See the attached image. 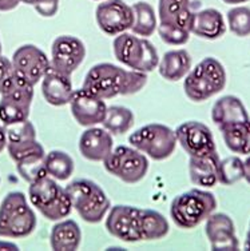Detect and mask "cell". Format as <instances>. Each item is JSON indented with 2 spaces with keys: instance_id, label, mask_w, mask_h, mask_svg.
<instances>
[{
  "instance_id": "d6a6232c",
  "label": "cell",
  "mask_w": 250,
  "mask_h": 251,
  "mask_svg": "<svg viewBox=\"0 0 250 251\" xmlns=\"http://www.w3.org/2000/svg\"><path fill=\"white\" fill-rule=\"evenodd\" d=\"M226 20L231 34L238 38L250 36V8L246 5H236L227 11Z\"/></svg>"
},
{
  "instance_id": "e575fe53",
  "label": "cell",
  "mask_w": 250,
  "mask_h": 251,
  "mask_svg": "<svg viewBox=\"0 0 250 251\" xmlns=\"http://www.w3.org/2000/svg\"><path fill=\"white\" fill-rule=\"evenodd\" d=\"M4 130L7 143H19L26 140L36 139V130L28 119L14 125L4 126Z\"/></svg>"
},
{
  "instance_id": "e0dca14e",
  "label": "cell",
  "mask_w": 250,
  "mask_h": 251,
  "mask_svg": "<svg viewBox=\"0 0 250 251\" xmlns=\"http://www.w3.org/2000/svg\"><path fill=\"white\" fill-rule=\"evenodd\" d=\"M205 232L212 250L233 251L240 249L234 222L227 214L213 213L206 218Z\"/></svg>"
},
{
  "instance_id": "9a60e30c",
  "label": "cell",
  "mask_w": 250,
  "mask_h": 251,
  "mask_svg": "<svg viewBox=\"0 0 250 251\" xmlns=\"http://www.w3.org/2000/svg\"><path fill=\"white\" fill-rule=\"evenodd\" d=\"M86 58V46L72 35H62L51 46V66L62 73L72 75Z\"/></svg>"
},
{
  "instance_id": "7dc6e473",
  "label": "cell",
  "mask_w": 250,
  "mask_h": 251,
  "mask_svg": "<svg viewBox=\"0 0 250 251\" xmlns=\"http://www.w3.org/2000/svg\"><path fill=\"white\" fill-rule=\"evenodd\" d=\"M95 1H101V0H95Z\"/></svg>"
},
{
  "instance_id": "5bb4252c",
  "label": "cell",
  "mask_w": 250,
  "mask_h": 251,
  "mask_svg": "<svg viewBox=\"0 0 250 251\" xmlns=\"http://www.w3.org/2000/svg\"><path fill=\"white\" fill-rule=\"evenodd\" d=\"M11 62L14 64L15 73L32 86L42 80L50 67V59L43 50L35 44H23L12 55Z\"/></svg>"
},
{
  "instance_id": "836d02e7",
  "label": "cell",
  "mask_w": 250,
  "mask_h": 251,
  "mask_svg": "<svg viewBox=\"0 0 250 251\" xmlns=\"http://www.w3.org/2000/svg\"><path fill=\"white\" fill-rule=\"evenodd\" d=\"M157 31H158L161 40L168 46H183L188 43L192 35L189 29L178 27V25H164V23H159Z\"/></svg>"
},
{
  "instance_id": "d590c367",
  "label": "cell",
  "mask_w": 250,
  "mask_h": 251,
  "mask_svg": "<svg viewBox=\"0 0 250 251\" xmlns=\"http://www.w3.org/2000/svg\"><path fill=\"white\" fill-rule=\"evenodd\" d=\"M7 150H8L11 159L14 160L15 163L28 155L46 152L43 146L36 139L26 140V142H19V143H7Z\"/></svg>"
},
{
  "instance_id": "2e32d148",
  "label": "cell",
  "mask_w": 250,
  "mask_h": 251,
  "mask_svg": "<svg viewBox=\"0 0 250 251\" xmlns=\"http://www.w3.org/2000/svg\"><path fill=\"white\" fill-rule=\"evenodd\" d=\"M70 108L74 119L83 127H92L103 122L106 116L107 104L105 99L96 97L95 94L79 88L72 94Z\"/></svg>"
},
{
  "instance_id": "7a4b0ae2",
  "label": "cell",
  "mask_w": 250,
  "mask_h": 251,
  "mask_svg": "<svg viewBox=\"0 0 250 251\" xmlns=\"http://www.w3.org/2000/svg\"><path fill=\"white\" fill-rule=\"evenodd\" d=\"M183 91L192 101L199 103L210 99L226 86V71L218 59L207 56L193 67L183 77Z\"/></svg>"
},
{
  "instance_id": "f546056e",
  "label": "cell",
  "mask_w": 250,
  "mask_h": 251,
  "mask_svg": "<svg viewBox=\"0 0 250 251\" xmlns=\"http://www.w3.org/2000/svg\"><path fill=\"white\" fill-rule=\"evenodd\" d=\"M44 166L47 175L56 180H67L74 174V159L71 156L60 150H53L44 156Z\"/></svg>"
},
{
  "instance_id": "3957f363",
  "label": "cell",
  "mask_w": 250,
  "mask_h": 251,
  "mask_svg": "<svg viewBox=\"0 0 250 251\" xmlns=\"http://www.w3.org/2000/svg\"><path fill=\"white\" fill-rule=\"evenodd\" d=\"M216 195L203 188H192L179 194L170 204V217L175 226L190 230L201 225L216 211Z\"/></svg>"
},
{
  "instance_id": "ffe728a7",
  "label": "cell",
  "mask_w": 250,
  "mask_h": 251,
  "mask_svg": "<svg viewBox=\"0 0 250 251\" xmlns=\"http://www.w3.org/2000/svg\"><path fill=\"white\" fill-rule=\"evenodd\" d=\"M220 156L216 152L203 156H189V175L193 183L202 188H212L218 183Z\"/></svg>"
},
{
  "instance_id": "cb8c5ba5",
  "label": "cell",
  "mask_w": 250,
  "mask_h": 251,
  "mask_svg": "<svg viewBox=\"0 0 250 251\" xmlns=\"http://www.w3.org/2000/svg\"><path fill=\"white\" fill-rule=\"evenodd\" d=\"M248 119H250V116L245 104L242 103L240 98L234 95H225L213 104L212 121L218 127L248 121Z\"/></svg>"
},
{
  "instance_id": "b9f144b4",
  "label": "cell",
  "mask_w": 250,
  "mask_h": 251,
  "mask_svg": "<svg viewBox=\"0 0 250 251\" xmlns=\"http://www.w3.org/2000/svg\"><path fill=\"white\" fill-rule=\"evenodd\" d=\"M0 249H12V250H19V247L14 245V243H5V242H0Z\"/></svg>"
},
{
  "instance_id": "ee69618b",
  "label": "cell",
  "mask_w": 250,
  "mask_h": 251,
  "mask_svg": "<svg viewBox=\"0 0 250 251\" xmlns=\"http://www.w3.org/2000/svg\"><path fill=\"white\" fill-rule=\"evenodd\" d=\"M245 249L246 250H250V222H249V228H248V232H246Z\"/></svg>"
},
{
  "instance_id": "7bdbcfd3",
  "label": "cell",
  "mask_w": 250,
  "mask_h": 251,
  "mask_svg": "<svg viewBox=\"0 0 250 251\" xmlns=\"http://www.w3.org/2000/svg\"><path fill=\"white\" fill-rule=\"evenodd\" d=\"M225 4H244V3H248L250 0H222Z\"/></svg>"
},
{
  "instance_id": "ab89813d",
  "label": "cell",
  "mask_w": 250,
  "mask_h": 251,
  "mask_svg": "<svg viewBox=\"0 0 250 251\" xmlns=\"http://www.w3.org/2000/svg\"><path fill=\"white\" fill-rule=\"evenodd\" d=\"M244 179L250 184V154L244 160Z\"/></svg>"
},
{
  "instance_id": "8d00e7d4",
  "label": "cell",
  "mask_w": 250,
  "mask_h": 251,
  "mask_svg": "<svg viewBox=\"0 0 250 251\" xmlns=\"http://www.w3.org/2000/svg\"><path fill=\"white\" fill-rule=\"evenodd\" d=\"M15 77H16V73H15L12 62L0 53V95L10 87Z\"/></svg>"
},
{
  "instance_id": "60d3db41",
  "label": "cell",
  "mask_w": 250,
  "mask_h": 251,
  "mask_svg": "<svg viewBox=\"0 0 250 251\" xmlns=\"http://www.w3.org/2000/svg\"><path fill=\"white\" fill-rule=\"evenodd\" d=\"M7 147V136H5L4 126L0 125V152Z\"/></svg>"
},
{
  "instance_id": "7c38bea8",
  "label": "cell",
  "mask_w": 250,
  "mask_h": 251,
  "mask_svg": "<svg viewBox=\"0 0 250 251\" xmlns=\"http://www.w3.org/2000/svg\"><path fill=\"white\" fill-rule=\"evenodd\" d=\"M95 19L102 32L116 36L131 29L134 12L125 0H101L95 10Z\"/></svg>"
},
{
  "instance_id": "52a82bcc",
  "label": "cell",
  "mask_w": 250,
  "mask_h": 251,
  "mask_svg": "<svg viewBox=\"0 0 250 251\" xmlns=\"http://www.w3.org/2000/svg\"><path fill=\"white\" fill-rule=\"evenodd\" d=\"M28 198L31 204L48 221H60L71 214L72 204L66 188L60 187L56 179L50 175L29 183Z\"/></svg>"
},
{
  "instance_id": "7402d4cb",
  "label": "cell",
  "mask_w": 250,
  "mask_h": 251,
  "mask_svg": "<svg viewBox=\"0 0 250 251\" xmlns=\"http://www.w3.org/2000/svg\"><path fill=\"white\" fill-rule=\"evenodd\" d=\"M194 11L192 10V0H159L158 19L164 25H178L192 32Z\"/></svg>"
},
{
  "instance_id": "f1b7e54d",
  "label": "cell",
  "mask_w": 250,
  "mask_h": 251,
  "mask_svg": "<svg viewBox=\"0 0 250 251\" xmlns=\"http://www.w3.org/2000/svg\"><path fill=\"white\" fill-rule=\"evenodd\" d=\"M102 125L111 135H123L134 125V114L127 107L110 106L107 107L106 116Z\"/></svg>"
},
{
  "instance_id": "bcb514c9",
  "label": "cell",
  "mask_w": 250,
  "mask_h": 251,
  "mask_svg": "<svg viewBox=\"0 0 250 251\" xmlns=\"http://www.w3.org/2000/svg\"><path fill=\"white\" fill-rule=\"evenodd\" d=\"M0 53H1V42H0Z\"/></svg>"
},
{
  "instance_id": "d6986e66",
  "label": "cell",
  "mask_w": 250,
  "mask_h": 251,
  "mask_svg": "<svg viewBox=\"0 0 250 251\" xmlns=\"http://www.w3.org/2000/svg\"><path fill=\"white\" fill-rule=\"evenodd\" d=\"M42 94L51 106L62 107L68 104L74 94L71 75L62 73L50 64L42 79Z\"/></svg>"
},
{
  "instance_id": "277c9868",
  "label": "cell",
  "mask_w": 250,
  "mask_h": 251,
  "mask_svg": "<svg viewBox=\"0 0 250 251\" xmlns=\"http://www.w3.org/2000/svg\"><path fill=\"white\" fill-rule=\"evenodd\" d=\"M72 208L87 223H99L106 218L111 203L103 188L90 179H75L66 186Z\"/></svg>"
},
{
  "instance_id": "4316f807",
  "label": "cell",
  "mask_w": 250,
  "mask_h": 251,
  "mask_svg": "<svg viewBox=\"0 0 250 251\" xmlns=\"http://www.w3.org/2000/svg\"><path fill=\"white\" fill-rule=\"evenodd\" d=\"M140 230L143 241H158L170 231V226L164 214L150 208H140Z\"/></svg>"
},
{
  "instance_id": "6da1fadb",
  "label": "cell",
  "mask_w": 250,
  "mask_h": 251,
  "mask_svg": "<svg viewBox=\"0 0 250 251\" xmlns=\"http://www.w3.org/2000/svg\"><path fill=\"white\" fill-rule=\"evenodd\" d=\"M146 83L147 74L126 70L112 63H98L86 74L82 88L106 100L137 94Z\"/></svg>"
},
{
  "instance_id": "603a6c76",
  "label": "cell",
  "mask_w": 250,
  "mask_h": 251,
  "mask_svg": "<svg viewBox=\"0 0 250 251\" xmlns=\"http://www.w3.org/2000/svg\"><path fill=\"white\" fill-rule=\"evenodd\" d=\"M81 242L82 230L74 219H60L50 232V246L55 251H75Z\"/></svg>"
},
{
  "instance_id": "d4e9b609",
  "label": "cell",
  "mask_w": 250,
  "mask_h": 251,
  "mask_svg": "<svg viewBox=\"0 0 250 251\" xmlns=\"http://www.w3.org/2000/svg\"><path fill=\"white\" fill-rule=\"evenodd\" d=\"M192 70V56L186 50H171L159 59L158 71L168 82H178Z\"/></svg>"
},
{
  "instance_id": "8992f818",
  "label": "cell",
  "mask_w": 250,
  "mask_h": 251,
  "mask_svg": "<svg viewBox=\"0 0 250 251\" xmlns=\"http://www.w3.org/2000/svg\"><path fill=\"white\" fill-rule=\"evenodd\" d=\"M112 51L118 62L134 71L149 74L158 67V51L147 38L129 32L116 35Z\"/></svg>"
},
{
  "instance_id": "4dcf8cb0",
  "label": "cell",
  "mask_w": 250,
  "mask_h": 251,
  "mask_svg": "<svg viewBox=\"0 0 250 251\" xmlns=\"http://www.w3.org/2000/svg\"><path fill=\"white\" fill-rule=\"evenodd\" d=\"M44 156H46V152L32 154L16 162V170L26 182L34 183L47 175L46 166H44Z\"/></svg>"
},
{
  "instance_id": "9c48e42d",
  "label": "cell",
  "mask_w": 250,
  "mask_h": 251,
  "mask_svg": "<svg viewBox=\"0 0 250 251\" xmlns=\"http://www.w3.org/2000/svg\"><path fill=\"white\" fill-rule=\"evenodd\" d=\"M103 166L107 173L129 184L140 182L149 171L146 155L133 146H118L112 149L110 155L103 160Z\"/></svg>"
},
{
  "instance_id": "30bf717a",
  "label": "cell",
  "mask_w": 250,
  "mask_h": 251,
  "mask_svg": "<svg viewBox=\"0 0 250 251\" xmlns=\"http://www.w3.org/2000/svg\"><path fill=\"white\" fill-rule=\"evenodd\" d=\"M32 100L34 86L16 75L0 99V121L3 122V126L27 121Z\"/></svg>"
},
{
  "instance_id": "ac0fdd59",
  "label": "cell",
  "mask_w": 250,
  "mask_h": 251,
  "mask_svg": "<svg viewBox=\"0 0 250 251\" xmlns=\"http://www.w3.org/2000/svg\"><path fill=\"white\" fill-rule=\"evenodd\" d=\"M114 149L112 135L101 127H87L79 138V151L83 158L91 162H103Z\"/></svg>"
},
{
  "instance_id": "ba28073f",
  "label": "cell",
  "mask_w": 250,
  "mask_h": 251,
  "mask_svg": "<svg viewBox=\"0 0 250 251\" xmlns=\"http://www.w3.org/2000/svg\"><path fill=\"white\" fill-rule=\"evenodd\" d=\"M129 143L142 154L154 160L170 158L177 147L175 131L162 123L142 126L129 136Z\"/></svg>"
},
{
  "instance_id": "f35d334b",
  "label": "cell",
  "mask_w": 250,
  "mask_h": 251,
  "mask_svg": "<svg viewBox=\"0 0 250 251\" xmlns=\"http://www.w3.org/2000/svg\"><path fill=\"white\" fill-rule=\"evenodd\" d=\"M22 3V0H0V12H8L15 10Z\"/></svg>"
},
{
  "instance_id": "8fae6325",
  "label": "cell",
  "mask_w": 250,
  "mask_h": 251,
  "mask_svg": "<svg viewBox=\"0 0 250 251\" xmlns=\"http://www.w3.org/2000/svg\"><path fill=\"white\" fill-rule=\"evenodd\" d=\"M106 228L112 237L127 243L143 241L140 230V208L129 204L110 207L106 215Z\"/></svg>"
},
{
  "instance_id": "1f68e13d",
  "label": "cell",
  "mask_w": 250,
  "mask_h": 251,
  "mask_svg": "<svg viewBox=\"0 0 250 251\" xmlns=\"http://www.w3.org/2000/svg\"><path fill=\"white\" fill-rule=\"evenodd\" d=\"M244 179V160L240 156L231 155L218 163V183L233 186Z\"/></svg>"
},
{
  "instance_id": "5b68a950",
  "label": "cell",
  "mask_w": 250,
  "mask_h": 251,
  "mask_svg": "<svg viewBox=\"0 0 250 251\" xmlns=\"http://www.w3.org/2000/svg\"><path fill=\"white\" fill-rule=\"evenodd\" d=\"M36 215L20 191H11L0 204V237L26 238L34 232Z\"/></svg>"
},
{
  "instance_id": "74e56055",
  "label": "cell",
  "mask_w": 250,
  "mask_h": 251,
  "mask_svg": "<svg viewBox=\"0 0 250 251\" xmlns=\"http://www.w3.org/2000/svg\"><path fill=\"white\" fill-rule=\"evenodd\" d=\"M35 11L43 18H53L59 10V0H40L34 5Z\"/></svg>"
},
{
  "instance_id": "44dd1931",
  "label": "cell",
  "mask_w": 250,
  "mask_h": 251,
  "mask_svg": "<svg viewBox=\"0 0 250 251\" xmlns=\"http://www.w3.org/2000/svg\"><path fill=\"white\" fill-rule=\"evenodd\" d=\"M226 32L223 15L216 8L194 12L192 23V34L205 40H217Z\"/></svg>"
},
{
  "instance_id": "f6af8a7d",
  "label": "cell",
  "mask_w": 250,
  "mask_h": 251,
  "mask_svg": "<svg viewBox=\"0 0 250 251\" xmlns=\"http://www.w3.org/2000/svg\"><path fill=\"white\" fill-rule=\"evenodd\" d=\"M40 0H22V3L24 4H29V5H35L36 3H39Z\"/></svg>"
},
{
  "instance_id": "4fadbf2b",
  "label": "cell",
  "mask_w": 250,
  "mask_h": 251,
  "mask_svg": "<svg viewBox=\"0 0 250 251\" xmlns=\"http://www.w3.org/2000/svg\"><path fill=\"white\" fill-rule=\"evenodd\" d=\"M174 131L177 142L189 156H203L217 151L213 132L206 125L201 122H183Z\"/></svg>"
},
{
  "instance_id": "83f0119b",
  "label": "cell",
  "mask_w": 250,
  "mask_h": 251,
  "mask_svg": "<svg viewBox=\"0 0 250 251\" xmlns=\"http://www.w3.org/2000/svg\"><path fill=\"white\" fill-rule=\"evenodd\" d=\"M133 7L134 22L131 25L133 34L140 38H149L157 31V14L153 5L147 1H137Z\"/></svg>"
},
{
  "instance_id": "484cf974",
  "label": "cell",
  "mask_w": 250,
  "mask_h": 251,
  "mask_svg": "<svg viewBox=\"0 0 250 251\" xmlns=\"http://www.w3.org/2000/svg\"><path fill=\"white\" fill-rule=\"evenodd\" d=\"M218 128L225 145L231 152L240 155L250 154V119L220 126Z\"/></svg>"
}]
</instances>
